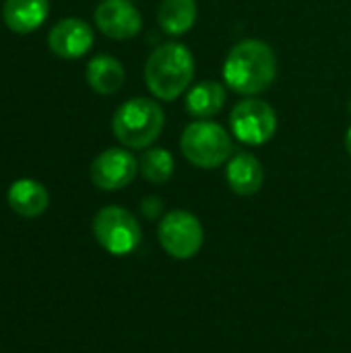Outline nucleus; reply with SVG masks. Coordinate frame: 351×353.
<instances>
[{"instance_id":"f257e3e1","label":"nucleus","mask_w":351,"mask_h":353,"mask_svg":"<svg viewBox=\"0 0 351 353\" xmlns=\"http://www.w3.org/2000/svg\"><path fill=\"white\" fill-rule=\"evenodd\" d=\"M277 79V56L263 39H242L225 56L223 81L244 97H257Z\"/></svg>"},{"instance_id":"f03ea898","label":"nucleus","mask_w":351,"mask_h":353,"mask_svg":"<svg viewBox=\"0 0 351 353\" xmlns=\"http://www.w3.org/2000/svg\"><path fill=\"white\" fill-rule=\"evenodd\" d=\"M194 79V56L180 41L157 46L145 62V85L155 99L176 101Z\"/></svg>"},{"instance_id":"7ed1b4c3","label":"nucleus","mask_w":351,"mask_h":353,"mask_svg":"<svg viewBox=\"0 0 351 353\" xmlns=\"http://www.w3.org/2000/svg\"><path fill=\"white\" fill-rule=\"evenodd\" d=\"M166 126V114L161 105L151 97L126 99L112 118V132L126 149L145 151L161 134Z\"/></svg>"},{"instance_id":"20e7f679","label":"nucleus","mask_w":351,"mask_h":353,"mask_svg":"<svg viewBox=\"0 0 351 353\" xmlns=\"http://www.w3.org/2000/svg\"><path fill=\"white\" fill-rule=\"evenodd\" d=\"M180 151L188 163L201 170H215L234 153L232 134L213 120L190 122L180 137Z\"/></svg>"},{"instance_id":"39448f33","label":"nucleus","mask_w":351,"mask_h":353,"mask_svg":"<svg viewBox=\"0 0 351 353\" xmlns=\"http://www.w3.org/2000/svg\"><path fill=\"white\" fill-rule=\"evenodd\" d=\"M93 234L99 246L116 256L130 254L143 238L137 217L118 205H110L97 211L93 219Z\"/></svg>"},{"instance_id":"423d86ee","label":"nucleus","mask_w":351,"mask_h":353,"mask_svg":"<svg viewBox=\"0 0 351 353\" xmlns=\"http://www.w3.org/2000/svg\"><path fill=\"white\" fill-rule=\"evenodd\" d=\"M230 128L244 145H265L277 132V114L259 97L240 99L230 114Z\"/></svg>"},{"instance_id":"0eeeda50","label":"nucleus","mask_w":351,"mask_h":353,"mask_svg":"<svg viewBox=\"0 0 351 353\" xmlns=\"http://www.w3.org/2000/svg\"><path fill=\"white\" fill-rule=\"evenodd\" d=\"M157 236L161 248L178 261L192 259L201 250L205 240L201 221L190 211H182V209L163 215Z\"/></svg>"},{"instance_id":"6e6552de","label":"nucleus","mask_w":351,"mask_h":353,"mask_svg":"<svg viewBox=\"0 0 351 353\" xmlns=\"http://www.w3.org/2000/svg\"><path fill=\"white\" fill-rule=\"evenodd\" d=\"M137 172L139 159L130 153V149L110 147L93 159L89 176L101 190H120L134 180Z\"/></svg>"},{"instance_id":"1a4fd4ad","label":"nucleus","mask_w":351,"mask_h":353,"mask_svg":"<svg viewBox=\"0 0 351 353\" xmlns=\"http://www.w3.org/2000/svg\"><path fill=\"white\" fill-rule=\"evenodd\" d=\"M95 25L110 39H132L141 33L143 17L130 0H103L95 8Z\"/></svg>"},{"instance_id":"9d476101","label":"nucleus","mask_w":351,"mask_h":353,"mask_svg":"<svg viewBox=\"0 0 351 353\" xmlns=\"http://www.w3.org/2000/svg\"><path fill=\"white\" fill-rule=\"evenodd\" d=\"M95 35L93 27L77 17H66L58 21L48 33V46L52 54L64 60H77L93 48Z\"/></svg>"},{"instance_id":"9b49d317","label":"nucleus","mask_w":351,"mask_h":353,"mask_svg":"<svg viewBox=\"0 0 351 353\" xmlns=\"http://www.w3.org/2000/svg\"><path fill=\"white\" fill-rule=\"evenodd\" d=\"M225 180L232 192L240 196H252L263 188L265 182V170L257 155L248 151H240L230 157Z\"/></svg>"},{"instance_id":"f8f14e48","label":"nucleus","mask_w":351,"mask_h":353,"mask_svg":"<svg viewBox=\"0 0 351 353\" xmlns=\"http://www.w3.org/2000/svg\"><path fill=\"white\" fill-rule=\"evenodd\" d=\"M50 12L48 0H4L2 21L19 35H27L43 25Z\"/></svg>"},{"instance_id":"ddd939ff","label":"nucleus","mask_w":351,"mask_h":353,"mask_svg":"<svg viewBox=\"0 0 351 353\" xmlns=\"http://www.w3.org/2000/svg\"><path fill=\"white\" fill-rule=\"evenodd\" d=\"M225 99H228L225 87L217 81L205 79L188 89L184 108H186L188 116L194 120H211L213 116H217L223 110Z\"/></svg>"},{"instance_id":"4468645a","label":"nucleus","mask_w":351,"mask_h":353,"mask_svg":"<svg viewBox=\"0 0 351 353\" xmlns=\"http://www.w3.org/2000/svg\"><path fill=\"white\" fill-rule=\"evenodd\" d=\"M6 201L17 215L33 219V217H39L48 209L50 194L41 182L31 180V178H21L10 184L6 192Z\"/></svg>"},{"instance_id":"2eb2a0df","label":"nucleus","mask_w":351,"mask_h":353,"mask_svg":"<svg viewBox=\"0 0 351 353\" xmlns=\"http://www.w3.org/2000/svg\"><path fill=\"white\" fill-rule=\"evenodd\" d=\"M85 79H87V85L95 93L114 95L116 91L122 89L126 72H124V66L118 58L108 56V54H99V56L89 60L87 70H85Z\"/></svg>"},{"instance_id":"dca6fc26","label":"nucleus","mask_w":351,"mask_h":353,"mask_svg":"<svg viewBox=\"0 0 351 353\" xmlns=\"http://www.w3.org/2000/svg\"><path fill=\"white\" fill-rule=\"evenodd\" d=\"M197 0H161L157 6V23L163 33L180 37L197 23Z\"/></svg>"},{"instance_id":"f3484780","label":"nucleus","mask_w":351,"mask_h":353,"mask_svg":"<svg viewBox=\"0 0 351 353\" xmlns=\"http://www.w3.org/2000/svg\"><path fill=\"white\" fill-rule=\"evenodd\" d=\"M139 172L151 184H166L174 174V157L161 147H149L139 159Z\"/></svg>"},{"instance_id":"a211bd4d","label":"nucleus","mask_w":351,"mask_h":353,"mask_svg":"<svg viewBox=\"0 0 351 353\" xmlns=\"http://www.w3.org/2000/svg\"><path fill=\"white\" fill-rule=\"evenodd\" d=\"M161 201L157 199V196H147L145 201H143V205H141V209H143V213L147 215V217H157L159 213H161Z\"/></svg>"},{"instance_id":"6ab92c4d","label":"nucleus","mask_w":351,"mask_h":353,"mask_svg":"<svg viewBox=\"0 0 351 353\" xmlns=\"http://www.w3.org/2000/svg\"><path fill=\"white\" fill-rule=\"evenodd\" d=\"M345 149H348V153H350L351 157V126L348 128V132H345Z\"/></svg>"}]
</instances>
